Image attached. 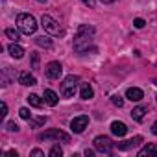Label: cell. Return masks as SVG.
I'll list each match as a JSON object with an SVG mask.
<instances>
[{
  "label": "cell",
  "instance_id": "1",
  "mask_svg": "<svg viewBox=\"0 0 157 157\" xmlns=\"http://www.w3.org/2000/svg\"><path fill=\"white\" fill-rule=\"evenodd\" d=\"M91 35H94V28L89 24H83L78 28V35L74 39V50L76 52H87L89 44H91Z\"/></svg>",
  "mask_w": 157,
  "mask_h": 157
},
{
  "label": "cell",
  "instance_id": "2",
  "mask_svg": "<svg viewBox=\"0 0 157 157\" xmlns=\"http://www.w3.org/2000/svg\"><path fill=\"white\" fill-rule=\"evenodd\" d=\"M17 26H19V32H22L26 35H32L37 30V21L30 13H19L17 15Z\"/></svg>",
  "mask_w": 157,
  "mask_h": 157
},
{
  "label": "cell",
  "instance_id": "3",
  "mask_svg": "<svg viewBox=\"0 0 157 157\" xmlns=\"http://www.w3.org/2000/svg\"><path fill=\"white\" fill-rule=\"evenodd\" d=\"M41 26H43V30H44L46 33H50V35H63V28H61L59 22H57L54 17H50V15H43V17H41Z\"/></svg>",
  "mask_w": 157,
  "mask_h": 157
},
{
  "label": "cell",
  "instance_id": "4",
  "mask_svg": "<svg viewBox=\"0 0 157 157\" xmlns=\"http://www.w3.org/2000/svg\"><path fill=\"white\" fill-rule=\"evenodd\" d=\"M78 83H80V78H78V76H74V74L67 76L65 80L61 82V94H63L65 98L74 96V93H76V85H78Z\"/></svg>",
  "mask_w": 157,
  "mask_h": 157
},
{
  "label": "cell",
  "instance_id": "5",
  "mask_svg": "<svg viewBox=\"0 0 157 157\" xmlns=\"http://www.w3.org/2000/svg\"><path fill=\"white\" fill-rule=\"evenodd\" d=\"M39 140H63V142H70V137H68V133H65L61 129H48V131L39 135Z\"/></svg>",
  "mask_w": 157,
  "mask_h": 157
},
{
  "label": "cell",
  "instance_id": "6",
  "mask_svg": "<svg viewBox=\"0 0 157 157\" xmlns=\"http://www.w3.org/2000/svg\"><path fill=\"white\" fill-rule=\"evenodd\" d=\"M113 148H115V142H111L109 137L100 135V137L94 139V150H96V151H100V153H111Z\"/></svg>",
  "mask_w": 157,
  "mask_h": 157
},
{
  "label": "cell",
  "instance_id": "7",
  "mask_svg": "<svg viewBox=\"0 0 157 157\" xmlns=\"http://www.w3.org/2000/svg\"><path fill=\"white\" fill-rule=\"evenodd\" d=\"M87 126H89V117H87V115L76 117V118H72V122H70V129H72L74 133H83Z\"/></svg>",
  "mask_w": 157,
  "mask_h": 157
},
{
  "label": "cell",
  "instance_id": "8",
  "mask_svg": "<svg viewBox=\"0 0 157 157\" xmlns=\"http://www.w3.org/2000/svg\"><path fill=\"white\" fill-rule=\"evenodd\" d=\"M63 74V67L59 61H52L46 65V76L50 78V80H59V76Z\"/></svg>",
  "mask_w": 157,
  "mask_h": 157
},
{
  "label": "cell",
  "instance_id": "9",
  "mask_svg": "<svg viewBox=\"0 0 157 157\" xmlns=\"http://www.w3.org/2000/svg\"><path fill=\"white\" fill-rule=\"evenodd\" d=\"M126 98L131 100V102H140V100L144 98V93H142L139 87H129V89L126 91Z\"/></svg>",
  "mask_w": 157,
  "mask_h": 157
},
{
  "label": "cell",
  "instance_id": "10",
  "mask_svg": "<svg viewBox=\"0 0 157 157\" xmlns=\"http://www.w3.org/2000/svg\"><path fill=\"white\" fill-rule=\"evenodd\" d=\"M142 142V137H133V139H129V140H124V142H117L115 146L118 148V150H131V148H135L137 144H140Z\"/></svg>",
  "mask_w": 157,
  "mask_h": 157
},
{
  "label": "cell",
  "instance_id": "11",
  "mask_svg": "<svg viewBox=\"0 0 157 157\" xmlns=\"http://www.w3.org/2000/svg\"><path fill=\"white\" fill-rule=\"evenodd\" d=\"M19 83L26 85V87H32V85H37V80H35V76H32L30 72H21L19 74Z\"/></svg>",
  "mask_w": 157,
  "mask_h": 157
},
{
  "label": "cell",
  "instance_id": "12",
  "mask_svg": "<svg viewBox=\"0 0 157 157\" xmlns=\"http://www.w3.org/2000/svg\"><path fill=\"white\" fill-rule=\"evenodd\" d=\"M111 133H113V135H117V137H124V135L128 133V128H126V124H124V122L115 120V122L111 124Z\"/></svg>",
  "mask_w": 157,
  "mask_h": 157
},
{
  "label": "cell",
  "instance_id": "13",
  "mask_svg": "<svg viewBox=\"0 0 157 157\" xmlns=\"http://www.w3.org/2000/svg\"><path fill=\"white\" fill-rule=\"evenodd\" d=\"M8 52H10V56L15 57V59H21V57L24 56V48H22L21 44H17V43L10 44V46H8Z\"/></svg>",
  "mask_w": 157,
  "mask_h": 157
},
{
  "label": "cell",
  "instance_id": "14",
  "mask_svg": "<svg viewBox=\"0 0 157 157\" xmlns=\"http://www.w3.org/2000/svg\"><path fill=\"white\" fill-rule=\"evenodd\" d=\"M93 94H94V91H93V87H91L89 83H82V85H80V96H82L83 100H91Z\"/></svg>",
  "mask_w": 157,
  "mask_h": 157
},
{
  "label": "cell",
  "instance_id": "15",
  "mask_svg": "<svg viewBox=\"0 0 157 157\" xmlns=\"http://www.w3.org/2000/svg\"><path fill=\"white\" fill-rule=\"evenodd\" d=\"M44 102H46L48 105H52V107H54V105H57V102H59V96H57V94H56L52 89H46V91H44Z\"/></svg>",
  "mask_w": 157,
  "mask_h": 157
},
{
  "label": "cell",
  "instance_id": "16",
  "mask_svg": "<svg viewBox=\"0 0 157 157\" xmlns=\"http://www.w3.org/2000/svg\"><path fill=\"white\" fill-rule=\"evenodd\" d=\"M146 111H148V107H144V105L133 107V111H131V118H133V120H137V122H142V118H144Z\"/></svg>",
  "mask_w": 157,
  "mask_h": 157
},
{
  "label": "cell",
  "instance_id": "17",
  "mask_svg": "<svg viewBox=\"0 0 157 157\" xmlns=\"http://www.w3.org/2000/svg\"><path fill=\"white\" fill-rule=\"evenodd\" d=\"M146 155H157V146L148 144V146H144L142 150H139V157H146Z\"/></svg>",
  "mask_w": 157,
  "mask_h": 157
},
{
  "label": "cell",
  "instance_id": "18",
  "mask_svg": "<svg viewBox=\"0 0 157 157\" xmlns=\"http://www.w3.org/2000/svg\"><path fill=\"white\" fill-rule=\"evenodd\" d=\"M35 44H37V46H44V48H52V41H50L48 37H44V35L35 37Z\"/></svg>",
  "mask_w": 157,
  "mask_h": 157
},
{
  "label": "cell",
  "instance_id": "19",
  "mask_svg": "<svg viewBox=\"0 0 157 157\" xmlns=\"http://www.w3.org/2000/svg\"><path fill=\"white\" fill-rule=\"evenodd\" d=\"M26 100H28V104H30V105H33V107H43V100H41L37 94H30Z\"/></svg>",
  "mask_w": 157,
  "mask_h": 157
},
{
  "label": "cell",
  "instance_id": "20",
  "mask_svg": "<svg viewBox=\"0 0 157 157\" xmlns=\"http://www.w3.org/2000/svg\"><path fill=\"white\" fill-rule=\"evenodd\" d=\"M6 35H8V37H10L11 41H15V43H17V41L21 39V33H19L17 30H13V28H8V30H6Z\"/></svg>",
  "mask_w": 157,
  "mask_h": 157
},
{
  "label": "cell",
  "instance_id": "21",
  "mask_svg": "<svg viewBox=\"0 0 157 157\" xmlns=\"http://www.w3.org/2000/svg\"><path fill=\"white\" fill-rule=\"evenodd\" d=\"M19 115H21V118H24V120H32V113H30L28 107H21V109H19Z\"/></svg>",
  "mask_w": 157,
  "mask_h": 157
},
{
  "label": "cell",
  "instance_id": "22",
  "mask_svg": "<svg viewBox=\"0 0 157 157\" xmlns=\"http://www.w3.org/2000/svg\"><path fill=\"white\" fill-rule=\"evenodd\" d=\"M63 155V150L56 144V146H52V150H50V157H61Z\"/></svg>",
  "mask_w": 157,
  "mask_h": 157
},
{
  "label": "cell",
  "instance_id": "23",
  "mask_svg": "<svg viewBox=\"0 0 157 157\" xmlns=\"http://www.w3.org/2000/svg\"><path fill=\"white\" fill-rule=\"evenodd\" d=\"M111 102H113L117 107H122V105H124V98H122V96H118V94L111 96Z\"/></svg>",
  "mask_w": 157,
  "mask_h": 157
},
{
  "label": "cell",
  "instance_id": "24",
  "mask_svg": "<svg viewBox=\"0 0 157 157\" xmlns=\"http://www.w3.org/2000/svg\"><path fill=\"white\" fill-rule=\"evenodd\" d=\"M32 68L39 70V54H32Z\"/></svg>",
  "mask_w": 157,
  "mask_h": 157
},
{
  "label": "cell",
  "instance_id": "25",
  "mask_svg": "<svg viewBox=\"0 0 157 157\" xmlns=\"http://www.w3.org/2000/svg\"><path fill=\"white\" fill-rule=\"evenodd\" d=\"M6 129H8V131H11V133H13V131L17 133V131H19V126H17L15 122H8V124H6Z\"/></svg>",
  "mask_w": 157,
  "mask_h": 157
},
{
  "label": "cell",
  "instance_id": "26",
  "mask_svg": "<svg viewBox=\"0 0 157 157\" xmlns=\"http://www.w3.org/2000/svg\"><path fill=\"white\" fill-rule=\"evenodd\" d=\"M133 26L140 30V28H144V26H146V22H144V19H135V21H133Z\"/></svg>",
  "mask_w": 157,
  "mask_h": 157
},
{
  "label": "cell",
  "instance_id": "27",
  "mask_svg": "<svg viewBox=\"0 0 157 157\" xmlns=\"http://www.w3.org/2000/svg\"><path fill=\"white\" fill-rule=\"evenodd\" d=\"M46 120H48V118H46V117H37V118H33V120H32V122H33V124H35V126H41V124H44V122H46Z\"/></svg>",
  "mask_w": 157,
  "mask_h": 157
},
{
  "label": "cell",
  "instance_id": "28",
  "mask_svg": "<svg viewBox=\"0 0 157 157\" xmlns=\"http://www.w3.org/2000/svg\"><path fill=\"white\" fill-rule=\"evenodd\" d=\"M32 157H44V151L43 150H39V148H35V150H32V153H30Z\"/></svg>",
  "mask_w": 157,
  "mask_h": 157
},
{
  "label": "cell",
  "instance_id": "29",
  "mask_svg": "<svg viewBox=\"0 0 157 157\" xmlns=\"http://www.w3.org/2000/svg\"><path fill=\"white\" fill-rule=\"evenodd\" d=\"M83 4H85V6H89V8H94V6H96L94 0H83Z\"/></svg>",
  "mask_w": 157,
  "mask_h": 157
},
{
  "label": "cell",
  "instance_id": "30",
  "mask_svg": "<svg viewBox=\"0 0 157 157\" xmlns=\"http://www.w3.org/2000/svg\"><path fill=\"white\" fill-rule=\"evenodd\" d=\"M2 117H6L8 115V105H6V102H2V113H0Z\"/></svg>",
  "mask_w": 157,
  "mask_h": 157
},
{
  "label": "cell",
  "instance_id": "31",
  "mask_svg": "<svg viewBox=\"0 0 157 157\" xmlns=\"http://www.w3.org/2000/svg\"><path fill=\"white\" fill-rule=\"evenodd\" d=\"M6 155H10V157H17V151H15V150H10V151H6Z\"/></svg>",
  "mask_w": 157,
  "mask_h": 157
},
{
  "label": "cell",
  "instance_id": "32",
  "mask_svg": "<svg viewBox=\"0 0 157 157\" xmlns=\"http://www.w3.org/2000/svg\"><path fill=\"white\" fill-rule=\"evenodd\" d=\"M151 133H153V135H157V122L151 126Z\"/></svg>",
  "mask_w": 157,
  "mask_h": 157
},
{
  "label": "cell",
  "instance_id": "33",
  "mask_svg": "<svg viewBox=\"0 0 157 157\" xmlns=\"http://www.w3.org/2000/svg\"><path fill=\"white\" fill-rule=\"evenodd\" d=\"M85 155H87V157H93V155H94V151H93V150H87V151H85Z\"/></svg>",
  "mask_w": 157,
  "mask_h": 157
},
{
  "label": "cell",
  "instance_id": "34",
  "mask_svg": "<svg viewBox=\"0 0 157 157\" xmlns=\"http://www.w3.org/2000/svg\"><path fill=\"white\" fill-rule=\"evenodd\" d=\"M102 2H104V4H113L115 0H102Z\"/></svg>",
  "mask_w": 157,
  "mask_h": 157
},
{
  "label": "cell",
  "instance_id": "35",
  "mask_svg": "<svg viewBox=\"0 0 157 157\" xmlns=\"http://www.w3.org/2000/svg\"><path fill=\"white\" fill-rule=\"evenodd\" d=\"M37 2H41V4H43V2H46V0H37Z\"/></svg>",
  "mask_w": 157,
  "mask_h": 157
},
{
  "label": "cell",
  "instance_id": "36",
  "mask_svg": "<svg viewBox=\"0 0 157 157\" xmlns=\"http://www.w3.org/2000/svg\"><path fill=\"white\" fill-rule=\"evenodd\" d=\"M153 85H157V80H153Z\"/></svg>",
  "mask_w": 157,
  "mask_h": 157
},
{
  "label": "cell",
  "instance_id": "37",
  "mask_svg": "<svg viewBox=\"0 0 157 157\" xmlns=\"http://www.w3.org/2000/svg\"><path fill=\"white\" fill-rule=\"evenodd\" d=\"M155 100H157V96H155Z\"/></svg>",
  "mask_w": 157,
  "mask_h": 157
}]
</instances>
